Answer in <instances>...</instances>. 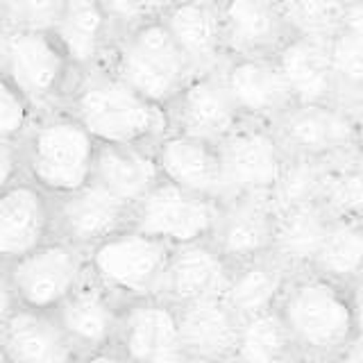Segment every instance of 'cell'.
Returning a JSON list of instances; mask_svg holds the SVG:
<instances>
[{"label":"cell","mask_w":363,"mask_h":363,"mask_svg":"<svg viewBox=\"0 0 363 363\" xmlns=\"http://www.w3.org/2000/svg\"><path fill=\"white\" fill-rule=\"evenodd\" d=\"M64 109L98 143L155 147L170 132L168 109L125 84L109 68L79 75Z\"/></svg>","instance_id":"obj_1"},{"label":"cell","mask_w":363,"mask_h":363,"mask_svg":"<svg viewBox=\"0 0 363 363\" xmlns=\"http://www.w3.org/2000/svg\"><path fill=\"white\" fill-rule=\"evenodd\" d=\"M277 311L300 354L340 357L359 336L350 289L315 270L295 272Z\"/></svg>","instance_id":"obj_2"},{"label":"cell","mask_w":363,"mask_h":363,"mask_svg":"<svg viewBox=\"0 0 363 363\" xmlns=\"http://www.w3.org/2000/svg\"><path fill=\"white\" fill-rule=\"evenodd\" d=\"M26 177L52 198H64L94 182L100 143L71 111L41 113L21 141Z\"/></svg>","instance_id":"obj_3"},{"label":"cell","mask_w":363,"mask_h":363,"mask_svg":"<svg viewBox=\"0 0 363 363\" xmlns=\"http://www.w3.org/2000/svg\"><path fill=\"white\" fill-rule=\"evenodd\" d=\"M0 68L39 113L64 109L79 77L52 32L0 30Z\"/></svg>","instance_id":"obj_4"},{"label":"cell","mask_w":363,"mask_h":363,"mask_svg":"<svg viewBox=\"0 0 363 363\" xmlns=\"http://www.w3.org/2000/svg\"><path fill=\"white\" fill-rule=\"evenodd\" d=\"M107 68L164 109L173 105L196 75L162 18H152L118 37Z\"/></svg>","instance_id":"obj_5"},{"label":"cell","mask_w":363,"mask_h":363,"mask_svg":"<svg viewBox=\"0 0 363 363\" xmlns=\"http://www.w3.org/2000/svg\"><path fill=\"white\" fill-rule=\"evenodd\" d=\"M173 245L128 227L89 250V272L123 302L159 298Z\"/></svg>","instance_id":"obj_6"},{"label":"cell","mask_w":363,"mask_h":363,"mask_svg":"<svg viewBox=\"0 0 363 363\" xmlns=\"http://www.w3.org/2000/svg\"><path fill=\"white\" fill-rule=\"evenodd\" d=\"M89 275V252L64 238H55L37 252L3 264V284L11 289L18 306L55 313Z\"/></svg>","instance_id":"obj_7"},{"label":"cell","mask_w":363,"mask_h":363,"mask_svg":"<svg viewBox=\"0 0 363 363\" xmlns=\"http://www.w3.org/2000/svg\"><path fill=\"white\" fill-rule=\"evenodd\" d=\"M227 200L255 193H275L289 152L272 125L245 121L218 145Z\"/></svg>","instance_id":"obj_8"},{"label":"cell","mask_w":363,"mask_h":363,"mask_svg":"<svg viewBox=\"0 0 363 363\" xmlns=\"http://www.w3.org/2000/svg\"><path fill=\"white\" fill-rule=\"evenodd\" d=\"M223 202L189 193L162 179L134 207L132 227L173 247L209 241L220 218Z\"/></svg>","instance_id":"obj_9"},{"label":"cell","mask_w":363,"mask_h":363,"mask_svg":"<svg viewBox=\"0 0 363 363\" xmlns=\"http://www.w3.org/2000/svg\"><path fill=\"white\" fill-rule=\"evenodd\" d=\"M359 113L336 102L295 105L272 125L289 157L336 162L354 155Z\"/></svg>","instance_id":"obj_10"},{"label":"cell","mask_w":363,"mask_h":363,"mask_svg":"<svg viewBox=\"0 0 363 363\" xmlns=\"http://www.w3.org/2000/svg\"><path fill=\"white\" fill-rule=\"evenodd\" d=\"M57 238L55 198L28 177L0 191V261L11 264Z\"/></svg>","instance_id":"obj_11"},{"label":"cell","mask_w":363,"mask_h":363,"mask_svg":"<svg viewBox=\"0 0 363 363\" xmlns=\"http://www.w3.org/2000/svg\"><path fill=\"white\" fill-rule=\"evenodd\" d=\"M279 209L272 193L236 196L223 202L220 218L209 241L232 268L270 257L275 250Z\"/></svg>","instance_id":"obj_12"},{"label":"cell","mask_w":363,"mask_h":363,"mask_svg":"<svg viewBox=\"0 0 363 363\" xmlns=\"http://www.w3.org/2000/svg\"><path fill=\"white\" fill-rule=\"evenodd\" d=\"M170 132L220 145L245 123L223 73H198L168 107Z\"/></svg>","instance_id":"obj_13"},{"label":"cell","mask_w":363,"mask_h":363,"mask_svg":"<svg viewBox=\"0 0 363 363\" xmlns=\"http://www.w3.org/2000/svg\"><path fill=\"white\" fill-rule=\"evenodd\" d=\"M55 218L57 238L89 252L132 227L134 207L91 182L71 196L55 198Z\"/></svg>","instance_id":"obj_14"},{"label":"cell","mask_w":363,"mask_h":363,"mask_svg":"<svg viewBox=\"0 0 363 363\" xmlns=\"http://www.w3.org/2000/svg\"><path fill=\"white\" fill-rule=\"evenodd\" d=\"M116 347L130 363H168L182 354L177 306L162 298L125 302Z\"/></svg>","instance_id":"obj_15"},{"label":"cell","mask_w":363,"mask_h":363,"mask_svg":"<svg viewBox=\"0 0 363 363\" xmlns=\"http://www.w3.org/2000/svg\"><path fill=\"white\" fill-rule=\"evenodd\" d=\"M220 73L243 121L275 125L295 107L275 57H230Z\"/></svg>","instance_id":"obj_16"},{"label":"cell","mask_w":363,"mask_h":363,"mask_svg":"<svg viewBox=\"0 0 363 363\" xmlns=\"http://www.w3.org/2000/svg\"><path fill=\"white\" fill-rule=\"evenodd\" d=\"M123 306L125 302L89 272L79 289L55 311V315L82 357L116 345Z\"/></svg>","instance_id":"obj_17"},{"label":"cell","mask_w":363,"mask_h":363,"mask_svg":"<svg viewBox=\"0 0 363 363\" xmlns=\"http://www.w3.org/2000/svg\"><path fill=\"white\" fill-rule=\"evenodd\" d=\"M232 264L211 241H196L173 247L159 298L173 306L220 298L232 277Z\"/></svg>","instance_id":"obj_18"},{"label":"cell","mask_w":363,"mask_h":363,"mask_svg":"<svg viewBox=\"0 0 363 363\" xmlns=\"http://www.w3.org/2000/svg\"><path fill=\"white\" fill-rule=\"evenodd\" d=\"M52 34L79 75L107 68L118 41L100 0H66Z\"/></svg>","instance_id":"obj_19"},{"label":"cell","mask_w":363,"mask_h":363,"mask_svg":"<svg viewBox=\"0 0 363 363\" xmlns=\"http://www.w3.org/2000/svg\"><path fill=\"white\" fill-rule=\"evenodd\" d=\"M0 347L3 363H75L79 359L55 313L23 306L0 318Z\"/></svg>","instance_id":"obj_20"},{"label":"cell","mask_w":363,"mask_h":363,"mask_svg":"<svg viewBox=\"0 0 363 363\" xmlns=\"http://www.w3.org/2000/svg\"><path fill=\"white\" fill-rule=\"evenodd\" d=\"M220 11L230 57H277L293 37L277 0H227Z\"/></svg>","instance_id":"obj_21"},{"label":"cell","mask_w":363,"mask_h":363,"mask_svg":"<svg viewBox=\"0 0 363 363\" xmlns=\"http://www.w3.org/2000/svg\"><path fill=\"white\" fill-rule=\"evenodd\" d=\"M155 155L162 168V177L170 184L202 198L218 202L227 200L218 145L168 132L155 145Z\"/></svg>","instance_id":"obj_22"},{"label":"cell","mask_w":363,"mask_h":363,"mask_svg":"<svg viewBox=\"0 0 363 363\" xmlns=\"http://www.w3.org/2000/svg\"><path fill=\"white\" fill-rule=\"evenodd\" d=\"M182 350L202 363H234L241 315L223 295L177 306Z\"/></svg>","instance_id":"obj_23"},{"label":"cell","mask_w":363,"mask_h":363,"mask_svg":"<svg viewBox=\"0 0 363 363\" xmlns=\"http://www.w3.org/2000/svg\"><path fill=\"white\" fill-rule=\"evenodd\" d=\"M162 21L196 75L223 71L230 55L225 45L223 11L218 5L182 0L162 16Z\"/></svg>","instance_id":"obj_24"},{"label":"cell","mask_w":363,"mask_h":363,"mask_svg":"<svg viewBox=\"0 0 363 363\" xmlns=\"http://www.w3.org/2000/svg\"><path fill=\"white\" fill-rule=\"evenodd\" d=\"M329 41L291 37L277 52L275 60L286 77L295 105H325V102L338 105Z\"/></svg>","instance_id":"obj_25"},{"label":"cell","mask_w":363,"mask_h":363,"mask_svg":"<svg viewBox=\"0 0 363 363\" xmlns=\"http://www.w3.org/2000/svg\"><path fill=\"white\" fill-rule=\"evenodd\" d=\"M155 147L100 143L94 182L136 207L162 182Z\"/></svg>","instance_id":"obj_26"},{"label":"cell","mask_w":363,"mask_h":363,"mask_svg":"<svg viewBox=\"0 0 363 363\" xmlns=\"http://www.w3.org/2000/svg\"><path fill=\"white\" fill-rule=\"evenodd\" d=\"M293 275L295 272L275 255L234 266L223 298L241 315V320L275 311Z\"/></svg>","instance_id":"obj_27"},{"label":"cell","mask_w":363,"mask_h":363,"mask_svg":"<svg viewBox=\"0 0 363 363\" xmlns=\"http://www.w3.org/2000/svg\"><path fill=\"white\" fill-rule=\"evenodd\" d=\"M329 225H332V218L320 207V202H306L298 204V207L279 209L272 255L293 272L311 270Z\"/></svg>","instance_id":"obj_28"},{"label":"cell","mask_w":363,"mask_h":363,"mask_svg":"<svg viewBox=\"0 0 363 363\" xmlns=\"http://www.w3.org/2000/svg\"><path fill=\"white\" fill-rule=\"evenodd\" d=\"M298 357L300 350L277 309L241 323L234 363H293Z\"/></svg>","instance_id":"obj_29"},{"label":"cell","mask_w":363,"mask_h":363,"mask_svg":"<svg viewBox=\"0 0 363 363\" xmlns=\"http://www.w3.org/2000/svg\"><path fill=\"white\" fill-rule=\"evenodd\" d=\"M343 286L363 277V227L359 220H332L313 268Z\"/></svg>","instance_id":"obj_30"},{"label":"cell","mask_w":363,"mask_h":363,"mask_svg":"<svg viewBox=\"0 0 363 363\" xmlns=\"http://www.w3.org/2000/svg\"><path fill=\"white\" fill-rule=\"evenodd\" d=\"M320 207L332 220H361L363 164L357 159V155L329 162L320 193Z\"/></svg>","instance_id":"obj_31"},{"label":"cell","mask_w":363,"mask_h":363,"mask_svg":"<svg viewBox=\"0 0 363 363\" xmlns=\"http://www.w3.org/2000/svg\"><path fill=\"white\" fill-rule=\"evenodd\" d=\"M293 37L334 39L343 30L347 0H277Z\"/></svg>","instance_id":"obj_32"},{"label":"cell","mask_w":363,"mask_h":363,"mask_svg":"<svg viewBox=\"0 0 363 363\" xmlns=\"http://www.w3.org/2000/svg\"><path fill=\"white\" fill-rule=\"evenodd\" d=\"M332 50V68L336 79V100L345 109L363 111V43L338 32L329 41Z\"/></svg>","instance_id":"obj_33"},{"label":"cell","mask_w":363,"mask_h":363,"mask_svg":"<svg viewBox=\"0 0 363 363\" xmlns=\"http://www.w3.org/2000/svg\"><path fill=\"white\" fill-rule=\"evenodd\" d=\"M329 162H313V159L289 157L281 179L272 193L277 209L298 207L306 202H320V193L325 184Z\"/></svg>","instance_id":"obj_34"},{"label":"cell","mask_w":363,"mask_h":363,"mask_svg":"<svg viewBox=\"0 0 363 363\" xmlns=\"http://www.w3.org/2000/svg\"><path fill=\"white\" fill-rule=\"evenodd\" d=\"M66 0H0L3 30L52 32Z\"/></svg>","instance_id":"obj_35"},{"label":"cell","mask_w":363,"mask_h":363,"mask_svg":"<svg viewBox=\"0 0 363 363\" xmlns=\"http://www.w3.org/2000/svg\"><path fill=\"white\" fill-rule=\"evenodd\" d=\"M39 116L37 107L16 86L0 79V141L21 143Z\"/></svg>","instance_id":"obj_36"},{"label":"cell","mask_w":363,"mask_h":363,"mask_svg":"<svg viewBox=\"0 0 363 363\" xmlns=\"http://www.w3.org/2000/svg\"><path fill=\"white\" fill-rule=\"evenodd\" d=\"M102 7L109 14L113 30H116L118 37L136 30L143 23L152 21L155 16L150 14V9L145 7L143 0H100Z\"/></svg>","instance_id":"obj_37"},{"label":"cell","mask_w":363,"mask_h":363,"mask_svg":"<svg viewBox=\"0 0 363 363\" xmlns=\"http://www.w3.org/2000/svg\"><path fill=\"white\" fill-rule=\"evenodd\" d=\"M26 177V162H23L21 143L0 141V189Z\"/></svg>","instance_id":"obj_38"},{"label":"cell","mask_w":363,"mask_h":363,"mask_svg":"<svg viewBox=\"0 0 363 363\" xmlns=\"http://www.w3.org/2000/svg\"><path fill=\"white\" fill-rule=\"evenodd\" d=\"M347 37L363 43V0H347L343 30Z\"/></svg>","instance_id":"obj_39"},{"label":"cell","mask_w":363,"mask_h":363,"mask_svg":"<svg viewBox=\"0 0 363 363\" xmlns=\"http://www.w3.org/2000/svg\"><path fill=\"white\" fill-rule=\"evenodd\" d=\"M350 289V300H352V311H354V323H357V334L363 336V277H359Z\"/></svg>","instance_id":"obj_40"},{"label":"cell","mask_w":363,"mask_h":363,"mask_svg":"<svg viewBox=\"0 0 363 363\" xmlns=\"http://www.w3.org/2000/svg\"><path fill=\"white\" fill-rule=\"evenodd\" d=\"M75 363H130V361L125 359L116 347H107V350H98V352L82 354Z\"/></svg>","instance_id":"obj_41"},{"label":"cell","mask_w":363,"mask_h":363,"mask_svg":"<svg viewBox=\"0 0 363 363\" xmlns=\"http://www.w3.org/2000/svg\"><path fill=\"white\" fill-rule=\"evenodd\" d=\"M340 363H363V336H357L338 357Z\"/></svg>","instance_id":"obj_42"},{"label":"cell","mask_w":363,"mask_h":363,"mask_svg":"<svg viewBox=\"0 0 363 363\" xmlns=\"http://www.w3.org/2000/svg\"><path fill=\"white\" fill-rule=\"evenodd\" d=\"M145 7L150 9V14L155 18H162L164 14H168L170 9H173L175 5H179L182 0H143Z\"/></svg>","instance_id":"obj_43"},{"label":"cell","mask_w":363,"mask_h":363,"mask_svg":"<svg viewBox=\"0 0 363 363\" xmlns=\"http://www.w3.org/2000/svg\"><path fill=\"white\" fill-rule=\"evenodd\" d=\"M293 363H340L338 357H320V354H300Z\"/></svg>","instance_id":"obj_44"},{"label":"cell","mask_w":363,"mask_h":363,"mask_svg":"<svg viewBox=\"0 0 363 363\" xmlns=\"http://www.w3.org/2000/svg\"><path fill=\"white\" fill-rule=\"evenodd\" d=\"M354 155L357 159L363 164V111L359 113L357 118V145H354Z\"/></svg>","instance_id":"obj_45"},{"label":"cell","mask_w":363,"mask_h":363,"mask_svg":"<svg viewBox=\"0 0 363 363\" xmlns=\"http://www.w3.org/2000/svg\"><path fill=\"white\" fill-rule=\"evenodd\" d=\"M168 363H202V361H198V359H193V357H189L186 352H182V354H177L175 359H170Z\"/></svg>","instance_id":"obj_46"},{"label":"cell","mask_w":363,"mask_h":363,"mask_svg":"<svg viewBox=\"0 0 363 363\" xmlns=\"http://www.w3.org/2000/svg\"><path fill=\"white\" fill-rule=\"evenodd\" d=\"M200 3H207V5H218V7H223L227 0H200Z\"/></svg>","instance_id":"obj_47"},{"label":"cell","mask_w":363,"mask_h":363,"mask_svg":"<svg viewBox=\"0 0 363 363\" xmlns=\"http://www.w3.org/2000/svg\"><path fill=\"white\" fill-rule=\"evenodd\" d=\"M359 223H361V227H363V216H361V220H359Z\"/></svg>","instance_id":"obj_48"}]
</instances>
